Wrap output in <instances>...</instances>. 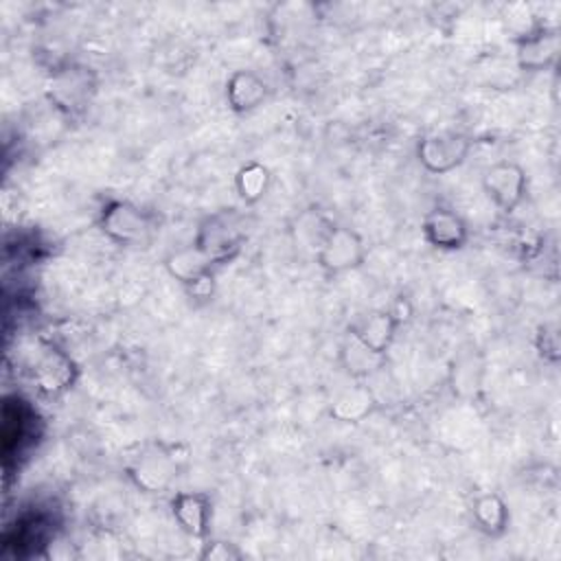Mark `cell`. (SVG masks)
Returning a JSON list of instances; mask_svg holds the SVG:
<instances>
[{
    "label": "cell",
    "instance_id": "obj_1",
    "mask_svg": "<svg viewBox=\"0 0 561 561\" xmlns=\"http://www.w3.org/2000/svg\"><path fill=\"white\" fill-rule=\"evenodd\" d=\"M101 232L121 248H136L156 232V217L129 199H112L99 215Z\"/></svg>",
    "mask_w": 561,
    "mask_h": 561
},
{
    "label": "cell",
    "instance_id": "obj_2",
    "mask_svg": "<svg viewBox=\"0 0 561 561\" xmlns=\"http://www.w3.org/2000/svg\"><path fill=\"white\" fill-rule=\"evenodd\" d=\"M313 254H316L318 267L327 276L335 278V276H342L346 272L362 267L366 261L368 248H366L364 237L357 230L331 221L329 228L324 230L320 243L316 245Z\"/></svg>",
    "mask_w": 561,
    "mask_h": 561
},
{
    "label": "cell",
    "instance_id": "obj_3",
    "mask_svg": "<svg viewBox=\"0 0 561 561\" xmlns=\"http://www.w3.org/2000/svg\"><path fill=\"white\" fill-rule=\"evenodd\" d=\"M245 241V226L243 217L234 208H221L210 215H206L197 232L193 237V243L217 265L232 259Z\"/></svg>",
    "mask_w": 561,
    "mask_h": 561
},
{
    "label": "cell",
    "instance_id": "obj_4",
    "mask_svg": "<svg viewBox=\"0 0 561 561\" xmlns=\"http://www.w3.org/2000/svg\"><path fill=\"white\" fill-rule=\"evenodd\" d=\"M127 476L145 493L167 491L180 476V456L173 445L151 443L145 445L127 462Z\"/></svg>",
    "mask_w": 561,
    "mask_h": 561
},
{
    "label": "cell",
    "instance_id": "obj_5",
    "mask_svg": "<svg viewBox=\"0 0 561 561\" xmlns=\"http://www.w3.org/2000/svg\"><path fill=\"white\" fill-rule=\"evenodd\" d=\"M215 267L217 263L210 261L195 243L178 248L164 259L167 274L186 287V291L195 298H208L213 294Z\"/></svg>",
    "mask_w": 561,
    "mask_h": 561
},
{
    "label": "cell",
    "instance_id": "obj_6",
    "mask_svg": "<svg viewBox=\"0 0 561 561\" xmlns=\"http://www.w3.org/2000/svg\"><path fill=\"white\" fill-rule=\"evenodd\" d=\"M471 151V138L462 131H434L423 136L416 142V160L419 164L434 175L449 173L458 169Z\"/></svg>",
    "mask_w": 561,
    "mask_h": 561
},
{
    "label": "cell",
    "instance_id": "obj_7",
    "mask_svg": "<svg viewBox=\"0 0 561 561\" xmlns=\"http://www.w3.org/2000/svg\"><path fill=\"white\" fill-rule=\"evenodd\" d=\"M482 191L500 213H513L528 191L526 171L513 160H500L482 173Z\"/></svg>",
    "mask_w": 561,
    "mask_h": 561
},
{
    "label": "cell",
    "instance_id": "obj_8",
    "mask_svg": "<svg viewBox=\"0 0 561 561\" xmlns=\"http://www.w3.org/2000/svg\"><path fill=\"white\" fill-rule=\"evenodd\" d=\"M423 239L436 250H460L469 241V226L462 215L454 208L436 206L432 208L421 224Z\"/></svg>",
    "mask_w": 561,
    "mask_h": 561
},
{
    "label": "cell",
    "instance_id": "obj_9",
    "mask_svg": "<svg viewBox=\"0 0 561 561\" xmlns=\"http://www.w3.org/2000/svg\"><path fill=\"white\" fill-rule=\"evenodd\" d=\"M401 329V320L388 309H375L348 324V335L377 355H386Z\"/></svg>",
    "mask_w": 561,
    "mask_h": 561
},
{
    "label": "cell",
    "instance_id": "obj_10",
    "mask_svg": "<svg viewBox=\"0 0 561 561\" xmlns=\"http://www.w3.org/2000/svg\"><path fill=\"white\" fill-rule=\"evenodd\" d=\"M171 515L184 535L204 539L213 519L210 495L204 491H178L171 500Z\"/></svg>",
    "mask_w": 561,
    "mask_h": 561
},
{
    "label": "cell",
    "instance_id": "obj_11",
    "mask_svg": "<svg viewBox=\"0 0 561 561\" xmlns=\"http://www.w3.org/2000/svg\"><path fill=\"white\" fill-rule=\"evenodd\" d=\"M561 50V39L557 28H535L524 33L517 42V66L528 72H539L554 64Z\"/></svg>",
    "mask_w": 561,
    "mask_h": 561
},
{
    "label": "cell",
    "instance_id": "obj_12",
    "mask_svg": "<svg viewBox=\"0 0 561 561\" xmlns=\"http://www.w3.org/2000/svg\"><path fill=\"white\" fill-rule=\"evenodd\" d=\"M33 379L44 394H61L75 381V366L68 355L57 348H46L33 368Z\"/></svg>",
    "mask_w": 561,
    "mask_h": 561
},
{
    "label": "cell",
    "instance_id": "obj_13",
    "mask_svg": "<svg viewBox=\"0 0 561 561\" xmlns=\"http://www.w3.org/2000/svg\"><path fill=\"white\" fill-rule=\"evenodd\" d=\"M267 99V83L254 70H234L226 81V101L234 114H248Z\"/></svg>",
    "mask_w": 561,
    "mask_h": 561
},
{
    "label": "cell",
    "instance_id": "obj_14",
    "mask_svg": "<svg viewBox=\"0 0 561 561\" xmlns=\"http://www.w3.org/2000/svg\"><path fill=\"white\" fill-rule=\"evenodd\" d=\"M471 517L480 533L486 537H500L508 526V506L497 493L486 491L473 497Z\"/></svg>",
    "mask_w": 561,
    "mask_h": 561
},
{
    "label": "cell",
    "instance_id": "obj_15",
    "mask_svg": "<svg viewBox=\"0 0 561 561\" xmlns=\"http://www.w3.org/2000/svg\"><path fill=\"white\" fill-rule=\"evenodd\" d=\"M375 397L368 386L355 383L340 392L331 403V416L342 423H359L375 410Z\"/></svg>",
    "mask_w": 561,
    "mask_h": 561
},
{
    "label": "cell",
    "instance_id": "obj_16",
    "mask_svg": "<svg viewBox=\"0 0 561 561\" xmlns=\"http://www.w3.org/2000/svg\"><path fill=\"white\" fill-rule=\"evenodd\" d=\"M386 355H377L364 344H359L353 335L346 333V340L340 346V364L353 379H364L383 366Z\"/></svg>",
    "mask_w": 561,
    "mask_h": 561
},
{
    "label": "cell",
    "instance_id": "obj_17",
    "mask_svg": "<svg viewBox=\"0 0 561 561\" xmlns=\"http://www.w3.org/2000/svg\"><path fill=\"white\" fill-rule=\"evenodd\" d=\"M272 184V173L263 162H245L234 175V188L243 204H259Z\"/></svg>",
    "mask_w": 561,
    "mask_h": 561
},
{
    "label": "cell",
    "instance_id": "obj_18",
    "mask_svg": "<svg viewBox=\"0 0 561 561\" xmlns=\"http://www.w3.org/2000/svg\"><path fill=\"white\" fill-rule=\"evenodd\" d=\"M473 368H478V366L473 364V355L471 353L456 359V364L451 368V373H454V379H451L454 390H458L462 394V390L471 392L478 386V379L473 377Z\"/></svg>",
    "mask_w": 561,
    "mask_h": 561
},
{
    "label": "cell",
    "instance_id": "obj_19",
    "mask_svg": "<svg viewBox=\"0 0 561 561\" xmlns=\"http://www.w3.org/2000/svg\"><path fill=\"white\" fill-rule=\"evenodd\" d=\"M535 346L539 351V355L548 362H557L559 359V333H557V324H541L537 329V337H535Z\"/></svg>",
    "mask_w": 561,
    "mask_h": 561
},
{
    "label": "cell",
    "instance_id": "obj_20",
    "mask_svg": "<svg viewBox=\"0 0 561 561\" xmlns=\"http://www.w3.org/2000/svg\"><path fill=\"white\" fill-rule=\"evenodd\" d=\"M202 559L230 561V559H241V552L232 543H206V550L202 552Z\"/></svg>",
    "mask_w": 561,
    "mask_h": 561
}]
</instances>
